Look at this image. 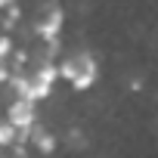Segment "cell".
Here are the masks:
<instances>
[{
	"label": "cell",
	"instance_id": "1",
	"mask_svg": "<svg viewBox=\"0 0 158 158\" xmlns=\"http://www.w3.org/2000/svg\"><path fill=\"white\" fill-rule=\"evenodd\" d=\"M56 81H59V68H56V62L44 59V62H37V65H34V71H31V74H13V77H10V87L16 90V96H19V99L44 102V99L53 93Z\"/></svg>",
	"mask_w": 158,
	"mask_h": 158
},
{
	"label": "cell",
	"instance_id": "2",
	"mask_svg": "<svg viewBox=\"0 0 158 158\" xmlns=\"http://www.w3.org/2000/svg\"><path fill=\"white\" fill-rule=\"evenodd\" d=\"M56 68H59V77L68 81V87L77 90V93L90 90V87L99 81V62H96V56L87 53V50H74V53L62 56V62H59Z\"/></svg>",
	"mask_w": 158,
	"mask_h": 158
},
{
	"label": "cell",
	"instance_id": "3",
	"mask_svg": "<svg viewBox=\"0 0 158 158\" xmlns=\"http://www.w3.org/2000/svg\"><path fill=\"white\" fill-rule=\"evenodd\" d=\"M62 28H65V13H62L59 3H50L47 10H40V16H37V22H34V34H37L40 40H47L50 47H56Z\"/></svg>",
	"mask_w": 158,
	"mask_h": 158
},
{
	"label": "cell",
	"instance_id": "4",
	"mask_svg": "<svg viewBox=\"0 0 158 158\" xmlns=\"http://www.w3.org/2000/svg\"><path fill=\"white\" fill-rule=\"evenodd\" d=\"M6 121L19 130V143H25V139H28V130L37 124V102L16 96V99L6 106Z\"/></svg>",
	"mask_w": 158,
	"mask_h": 158
},
{
	"label": "cell",
	"instance_id": "5",
	"mask_svg": "<svg viewBox=\"0 0 158 158\" xmlns=\"http://www.w3.org/2000/svg\"><path fill=\"white\" fill-rule=\"evenodd\" d=\"M28 133H31V136H28L25 143H31V149H34V152H40V155H53V152H56L59 139H56V133H53V130H47V127H37V124H34Z\"/></svg>",
	"mask_w": 158,
	"mask_h": 158
},
{
	"label": "cell",
	"instance_id": "6",
	"mask_svg": "<svg viewBox=\"0 0 158 158\" xmlns=\"http://www.w3.org/2000/svg\"><path fill=\"white\" fill-rule=\"evenodd\" d=\"M16 139H19V130L3 118L0 121V149H10V146H16Z\"/></svg>",
	"mask_w": 158,
	"mask_h": 158
},
{
	"label": "cell",
	"instance_id": "7",
	"mask_svg": "<svg viewBox=\"0 0 158 158\" xmlns=\"http://www.w3.org/2000/svg\"><path fill=\"white\" fill-rule=\"evenodd\" d=\"M10 53H13V37H10V34H0V59L6 62Z\"/></svg>",
	"mask_w": 158,
	"mask_h": 158
},
{
	"label": "cell",
	"instance_id": "8",
	"mask_svg": "<svg viewBox=\"0 0 158 158\" xmlns=\"http://www.w3.org/2000/svg\"><path fill=\"white\" fill-rule=\"evenodd\" d=\"M10 77H13V71H10V65L0 59V84H10Z\"/></svg>",
	"mask_w": 158,
	"mask_h": 158
},
{
	"label": "cell",
	"instance_id": "9",
	"mask_svg": "<svg viewBox=\"0 0 158 158\" xmlns=\"http://www.w3.org/2000/svg\"><path fill=\"white\" fill-rule=\"evenodd\" d=\"M10 6H16V0H0V10H10Z\"/></svg>",
	"mask_w": 158,
	"mask_h": 158
},
{
	"label": "cell",
	"instance_id": "10",
	"mask_svg": "<svg viewBox=\"0 0 158 158\" xmlns=\"http://www.w3.org/2000/svg\"><path fill=\"white\" fill-rule=\"evenodd\" d=\"M53 3H59V0H53Z\"/></svg>",
	"mask_w": 158,
	"mask_h": 158
}]
</instances>
